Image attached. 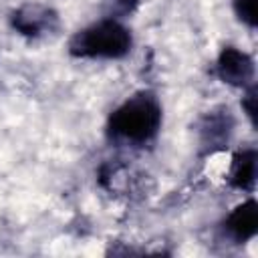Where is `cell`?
<instances>
[{
  "instance_id": "cell-1",
  "label": "cell",
  "mask_w": 258,
  "mask_h": 258,
  "mask_svg": "<svg viewBox=\"0 0 258 258\" xmlns=\"http://www.w3.org/2000/svg\"><path fill=\"white\" fill-rule=\"evenodd\" d=\"M161 125V109L157 101L149 95H137L127 99L113 115H111V131L113 135L143 143L151 139Z\"/></svg>"
},
{
  "instance_id": "cell-2",
  "label": "cell",
  "mask_w": 258,
  "mask_h": 258,
  "mask_svg": "<svg viewBox=\"0 0 258 258\" xmlns=\"http://www.w3.org/2000/svg\"><path fill=\"white\" fill-rule=\"evenodd\" d=\"M131 48L129 30L113 20H101L81 32H77L71 40V52L87 58H119L127 54Z\"/></svg>"
},
{
  "instance_id": "cell-3",
  "label": "cell",
  "mask_w": 258,
  "mask_h": 258,
  "mask_svg": "<svg viewBox=\"0 0 258 258\" xmlns=\"http://www.w3.org/2000/svg\"><path fill=\"white\" fill-rule=\"evenodd\" d=\"M218 75L228 85L248 87L254 79V62L246 52L234 46H228L222 50L218 58Z\"/></svg>"
},
{
  "instance_id": "cell-4",
  "label": "cell",
  "mask_w": 258,
  "mask_h": 258,
  "mask_svg": "<svg viewBox=\"0 0 258 258\" xmlns=\"http://www.w3.org/2000/svg\"><path fill=\"white\" fill-rule=\"evenodd\" d=\"M226 230L238 242L254 238L258 230V204L254 200H248L238 208H234V212L226 220Z\"/></svg>"
},
{
  "instance_id": "cell-5",
  "label": "cell",
  "mask_w": 258,
  "mask_h": 258,
  "mask_svg": "<svg viewBox=\"0 0 258 258\" xmlns=\"http://www.w3.org/2000/svg\"><path fill=\"white\" fill-rule=\"evenodd\" d=\"M256 181V151L244 149L234 157L232 171H230V183L240 189H252Z\"/></svg>"
},
{
  "instance_id": "cell-6",
  "label": "cell",
  "mask_w": 258,
  "mask_h": 258,
  "mask_svg": "<svg viewBox=\"0 0 258 258\" xmlns=\"http://www.w3.org/2000/svg\"><path fill=\"white\" fill-rule=\"evenodd\" d=\"M48 12L38 6H26L14 14V26L22 34H38L48 24Z\"/></svg>"
},
{
  "instance_id": "cell-7",
  "label": "cell",
  "mask_w": 258,
  "mask_h": 258,
  "mask_svg": "<svg viewBox=\"0 0 258 258\" xmlns=\"http://www.w3.org/2000/svg\"><path fill=\"white\" fill-rule=\"evenodd\" d=\"M234 10L242 22H246L248 26H256V22H258L256 0H234Z\"/></svg>"
},
{
  "instance_id": "cell-8",
  "label": "cell",
  "mask_w": 258,
  "mask_h": 258,
  "mask_svg": "<svg viewBox=\"0 0 258 258\" xmlns=\"http://www.w3.org/2000/svg\"><path fill=\"white\" fill-rule=\"evenodd\" d=\"M244 111H246V115L250 117V121L254 123V117H256V89L254 87H250L248 89V93H246V97H244Z\"/></svg>"
},
{
  "instance_id": "cell-9",
  "label": "cell",
  "mask_w": 258,
  "mask_h": 258,
  "mask_svg": "<svg viewBox=\"0 0 258 258\" xmlns=\"http://www.w3.org/2000/svg\"><path fill=\"white\" fill-rule=\"evenodd\" d=\"M111 6H113L115 12L125 14V12H131L137 6V0H111Z\"/></svg>"
}]
</instances>
